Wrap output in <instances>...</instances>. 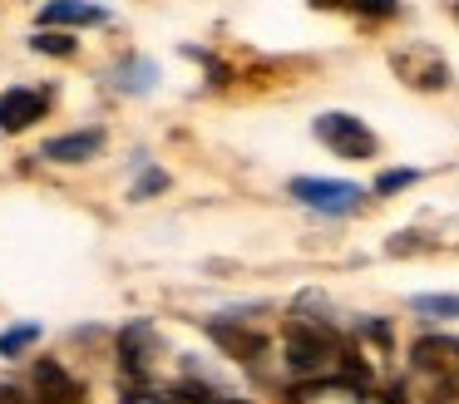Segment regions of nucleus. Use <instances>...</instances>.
I'll return each instance as SVG.
<instances>
[{
  "label": "nucleus",
  "mask_w": 459,
  "mask_h": 404,
  "mask_svg": "<svg viewBox=\"0 0 459 404\" xmlns=\"http://www.w3.org/2000/svg\"><path fill=\"white\" fill-rule=\"evenodd\" d=\"M316 138L331 148L336 158H351V163H360V158H376V133H370L360 118L351 114H321L316 118Z\"/></svg>",
  "instance_id": "nucleus-1"
},
{
  "label": "nucleus",
  "mask_w": 459,
  "mask_h": 404,
  "mask_svg": "<svg viewBox=\"0 0 459 404\" xmlns=\"http://www.w3.org/2000/svg\"><path fill=\"white\" fill-rule=\"evenodd\" d=\"M291 197H297L301 207H316V212L341 217V212H351L366 193H360L356 183H341V177H297V183H291Z\"/></svg>",
  "instance_id": "nucleus-2"
},
{
  "label": "nucleus",
  "mask_w": 459,
  "mask_h": 404,
  "mask_svg": "<svg viewBox=\"0 0 459 404\" xmlns=\"http://www.w3.org/2000/svg\"><path fill=\"white\" fill-rule=\"evenodd\" d=\"M331 360H336V340L326 331L301 325V321L287 325V365L291 370H326Z\"/></svg>",
  "instance_id": "nucleus-3"
},
{
  "label": "nucleus",
  "mask_w": 459,
  "mask_h": 404,
  "mask_svg": "<svg viewBox=\"0 0 459 404\" xmlns=\"http://www.w3.org/2000/svg\"><path fill=\"white\" fill-rule=\"evenodd\" d=\"M35 404H84V390L60 360L35 365Z\"/></svg>",
  "instance_id": "nucleus-4"
},
{
  "label": "nucleus",
  "mask_w": 459,
  "mask_h": 404,
  "mask_svg": "<svg viewBox=\"0 0 459 404\" xmlns=\"http://www.w3.org/2000/svg\"><path fill=\"white\" fill-rule=\"evenodd\" d=\"M40 114H45L40 89H5L0 94V133H25Z\"/></svg>",
  "instance_id": "nucleus-5"
},
{
  "label": "nucleus",
  "mask_w": 459,
  "mask_h": 404,
  "mask_svg": "<svg viewBox=\"0 0 459 404\" xmlns=\"http://www.w3.org/2000/svg\"><path fill=\"white\" fill-rule=\"evenodd\" d=\"M100 148H104V133L100 128H84V133L50 138V143L40 148V158H50V163H84V158H94Z\"/></svg>",
  "instance_id": "nucleus-6"
},
{
  "label": "nucleus",
  "mask_w": 459,
  "mask_h": 404,
  "mask_svg": "<svg viewBox=\"0 0 459 404\" xmlns=\"http://www.w3.org/2000/svg\"><path fill=\"white\" fill-rule=\"evenodd\" d=\"M45 25H104L109 20V10L94 5V0H50V5L40 10Z\"/></svg>",
  "instance_id": "nucleus-7"
},
{
  "label": "nucleus",
  "mask_w": 459,
  "mask_h": 404,
  "mask_svg": "<svg viewBox=\"0 0 459 404\" xmlns=\"http://www.w3.org/2000/svg\"><path fill=\"white\" fill-rule=\"evenodd\" d=\"M208 335L222 345L228 355H238V360H257L262 350H267V340H262L257 331H242V325H228V321H212Z\"/></svg>",
  "instance_id": "nucleus-8"
},
{
  "label": "nucleus",
  "mask_w": 459,
  "mask_h": 404,
  "mask_svg": "<svg viewBox=\"0 0 459 404\" xmlns=\"http://www.w3.org/2000/svg\"><path fill=\"white\" fill-rule=\"evenodd\" d=\"M153 79H159V64H153V59H143V55L114 69V84H119L124 94H149V89H153Z\"/></svg>",
  "instance_id": "nucleus-9"
},
{
  "label": "nucleus",
  "mask_w": 459,
  "mask_h": 404,
  "mask_svg": "<svg viewBox=\"0 0 459 404\" xmlns=\"http://www.w3.org/2000/svg\"><path fill=\"white\" fill-rule=\"evenodd\" d=\"M35 340H40V325H35V321L11 325V331H0V355H25Z\"/></svg>",
  "instance_id": "nucleus-10"
},
{
  "label": "nucleus",
  "mask_w": 459,
  "mask_h": 404,
  "mask_svg": "<svg viewBox=\"0 0 459 404\" xmlns=\"http://www.w3.org/2000/svg\"><path fill=\"white\" fill-rule=\"evenodd\" d=\"M415 305L420 315H445V321H459V296H415Z\"/></svg>",
  "instance_id": "nucleus-11"
},
{
  "label": "nucleus",
  "mask_w": 459,
  "mask_h": 404,
  "mask_svg": "<svg viewBox=\"0 0 459 404\" xmlns=\"http://www.w3.org/2000/svg\"><path fill=\"white\" fill-rule=\"evenodd\" d=\"M420 365H439V360H459V340H420L415 345Z\"/></svg>",
  "instance_id": "nucleus-12"
},
{
  "label": "nucleus",
  "mask_w": 459,
  "mask_h": 404,
  "mask_svg": "<svg viewBox=\"0 0 459 404\" xmlns=\"http://www.w3.org/2000/svg\"><path fill=\"white\" fill-rule=\"evenodd\" d=\"M40 55H55V59H65V55H74V39H65V35H35L30 39Z\"/></svg>",
  "instance_id": "nucleus-13"
},
{
  "label": "nucleus",
  "mask_w": 459,
  "mask_h": 404,
  "mask_svg": "<svg viewBox=\"0 0 459 404\" xmlns=\"http://www.w3.org/2000/svg\"><path fill=\"white\" fill-rule=\"evenodd\" d=\"M169 187V177L159 173V168H149V173L139 177V187H134V202H143V197H153V193H163Z\"/></svg>",
  "instance_id": "nucleus-14"
},
{
  "label": "nucleus",
  "mask_w": 459,
  "mask_h": 404,
  "mask_svg": "<svg viewBox=\"0 0 459 404\" xmlns=\"http://www.w3.org/2000/svg\"><path fill=\"white\" fill-rule=\"evenodd\" d=\"M410 183H415V173H410V168H395V173L376 177V193H400V187H410Z\"/></svg>",
  "instance_id": "nucleus-15"
},
{
  "label": "nucleus",
  "mask_w": 459,
  "mask_h": 404,
  "mask_svg": "<svg viewBox=\"0 0 459 404\" xmlns=\"http://www.w3.org/2000/svg\"><path fill=\"white\" fill-rule=\"evenodd\" d=\"M346 5H356L360 15H395V0H346Z\"/></svg>",
  "instance_id": "nucleus-16"
},
{
  "label": "nucleus",
  "mask_w": 459,
  "mask_h": 404,
  "mask_svg": "<svg viewBox=\"0 0 459 404\" xmlns=\"http://www.w3.org/2000/svg\"><path fill=\"white\" fill-rule=\"evenodd\" d=\"M0 404H25V400H21V394H15V390H11V384H0Z\"/></svg>",
  "instance_id": "nucleus-17"
},
{
  "label": "nucleus",
  "mask_w": 459,
  "mask_h": 404,
  "mask_svg": "<svg viewBox=\"0 0 459 404\" xmlns=\"http://www.w3.org/2000/svg\"><path fill=\"white\" fill-rule=\"evenodd\" d=\"M311 5H341V0H311Z\"/></svg>",
  "instance_id": "nucleus-18"
}]
</instances>
